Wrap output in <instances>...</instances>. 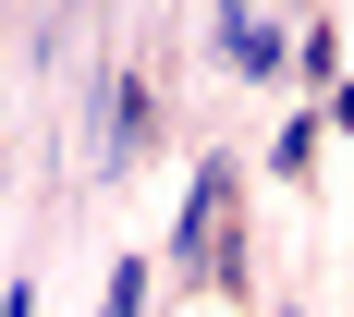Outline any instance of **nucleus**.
I'll list each match as a JSON object with an SVG mask.
<instances>
[{"label": "nucleus", "instance_id": "nucleus-1", "mask_svg": "<svg viewBox=\"0 0 354 317\" xmlns=\"http://www.w3.org/2000/svg\"><path fill=\"white\" fill-rule=\"evenodd\" d=\"M183 269H208V281H232V159H196V183H183V232H171Z\"/></svg>", "mask_w": 354, "mask_h": 317}, {"label": "nucleus", "instance_id": "nucleus-2", "mask_svg": "<svg viewBox=\"0 0 354 317\" xmlns=\"http://www.w3.org/2000/svg\"><path fill=\"white\" fill-rule=\"evenodd\" d=\"M135 146H147V86L122 73V86H110V122H98V171H122Z\"/></svg>", "mask_w": 354, "mask_h": 317}, {"label": "nucleus", "instance_id": "nucleus-3", "mask_svg": "<svg viewBox=\"0 0 354 317\" xmlns=\"http://www.w3.org/2000/svg\"><path fill=\"white\" fill-rule=\"evenodd\" d=\"M220 49H232V73H269V61H281V37L257 25V12H245V25H232V37H220Z\"/></svg>", "mask_w": 354, "mask_h": 317}, {"label": "nucleus", "instance_id": "nucleus-4", "mask_svg": "<svg viewBox=\"0 0 354 317\" xmlns=\"http://www.w3.org/2000/svg\"><path fill=\"white\" fill-rule=\"evenodd\" d=\"M98 317H147V256H122V269H110V305Z\"/></svg>", "mask_w": 354, "mask_h": 317}]
</instances>
